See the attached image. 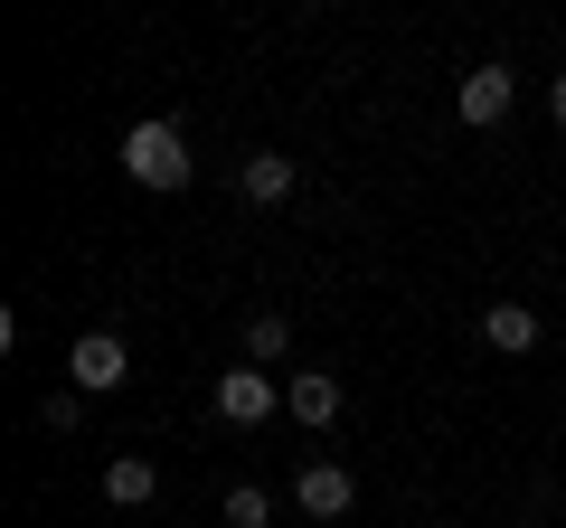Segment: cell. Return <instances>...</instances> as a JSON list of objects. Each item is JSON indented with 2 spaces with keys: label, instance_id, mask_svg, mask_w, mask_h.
I'll return each mask as SVG.
<instances>
[{
  "label": "cell",
  "instance_id": "obj_1",
  "mask_svg": "<svg viewBox=\"0 0 566 528\" xmlns=\"http://www.w3.org/2000/svg\"><path fill=\"white\" fill-rule=\"evenodd\" d=\"M123 170H133L142 189H189V180H199V161H189V133H180V123H161V114L123 133Z\"/></svg>",
  "mask_w": 566,
  "mask_h": 528
},
{
  "label": "cell",
  "instance_id": "obj_2",
  "mask_svg": "<svg viewBox=\"0 0 566 528\" xmlns=\"http://www.w3.org/2000/svg\"><path fill=\"white\" fill-rule=\"evenodd\" d=\"M208 406H218V425H264V415H283V378L255 368V359H237V368L208 378Z\"/></svg>",
  "mask_w": 566,
  "mask_h": 528
},
{
  "label": "cell",
  "instance_id": "obj_3",
  "mask_svg": "<svg viewBox=\"0 0 566 528\" xmlns=\"http://www.w3.org/2000/svg\"><path fill=\"white\" fill-rule=\"evenodd\" d=\"M66 387H76V397H114V387H133V349H123L114 330H85V340L66 349Z\"/></svg>",
  "mask_w": 566,
  "mask_h": 528
},
{
  "label": "cell",
  "instance_id": "obj_4",
  "mask_svg": "<svg viewBox=\"0 0 566 528\" xmlns=\"http://www.w3.org/2000/svg\"><path fill=\"white\" fill-rule=\"evenodd\" d=\"M510 104H520V76H510V66H463V85H453V114H463L472 133L510 123Z\"/></svg>",
  "mask_w": 566,
  "mask_h": 528
},
{
  "label": "cell",
  "instance_id": "obj_5",
  "mask_svg": "<svg viewBox=\"0 0 566 528\" xmlns=\"http://www.w3.org/2000/svg\"><path fill=\"white\" fill-rule=\"evenodd\" d=\"M340 406H349V387L331 378V368H293V378H283V415H293V425H340Z\"/></svg>",
  "mask_w": 566,
  "mask_h": 528
},
{
  "label": "cell",
  "instance_id": "obj_6",
  "mask_svg": "<svg viewBox=\"0 0 566 528\" xmlns=\"http://www.w3.org/2000/svg\"><path fill=\"white\" fill-rule=\"evenodd\" d=\"M293 509H303V519H349V509H359L349 463H303L293 472Z\"/></svg>",
  "mask_w": 566,
  "mask_h": 528
},
{
  "label": "cell",
  "instance_id": "obj_7",
  "mask_svg": "<svg viewBox=\"0 0 566 528\" xmlns=\"http://www.w3.org/2000/svg\"><path fill=\"white\" fill-rule=\"evenodd\" d=\"M237 189H245L255 208H283L293 189H303V170H293V151H245V161H237Z\"/></svg>",
  "mask_w": 566,
  "mask_h": 528
},
{
  "label": "cell",
  "instance_id": "obj_8",
  "mask_svg": "<svg viewBox=\"0 0 566 528\" xmlns=\"http://www.w3.org/2000/svg\"><path fill=\"white\" fill-rule=\"evenodd\" d=\"M482 340L501 349V359H528V349L547 340V321H538L528 303H482Z\"/></svg>",
  "mask_w": 566,
  "mask_h": 528
},
{
  "label": "cell",
  "instance_id": "obj_9",
  "mask_svg": "<svg viewBox=\"0 0 566 528\" xmlns=\"http://www.w3.org/2000/svg\"><path fill=\"white\" fill-rule=\"evenodd\" d=\"M151 490H161V463H151V453H114V463H104V500L114 509H142Z\"/></svg>",
  "mask_w": 566,
  "mask_h": 528
},
{
  "label": "cell",
  "instance_id": "obj_10",
  "mask_svg": "<svg viewBox=\"0 0 566 528\" xmlns=\"http://www.w3.org/2000/svg\"><path fill=\"white\" fill-rule=\"evenodd\" d=\"M283 349H293V311H255V321H245V359L274 368Z\"/></svg>",
  "mask_w": 566,
  "mask_h": 528
},
{
  "label": "cell",
  "instance_id": "obj_11",
  "mask_svg": "<svg viewBox=\"0 0 566 528\" xmlns=\"http://www.w3.org/2000/svg\"><path fill=\"white\" fill-rule=\"evenodd\" d=\"M218 519H227V528H274V500H264L255 482H237V490L218 500Z\"/></svg>",
  "mask_w": 566,
  "mask_h": 528
},
{
  "label": "cell",
  "instance_id": "obj_12",
  "mask_svg": "<svg viewBox=\"0 0 566 528\" xmlns=\"http://www.w3.org/2000/svg\"><path fill=\"white\" fill-rule=\"evenodd\" d=\"M39 425H48V434H76V425H85V397H76V387H57V397H39Z\"/></svg>",
  "mask_w": 566,
  "mask_h": 528
},
{
  "label": "cell",
  "instance_id": "obj_13",
  "mask_svg": "<svg viewBox=\"0 0 566 528\" xmlns=\"http://www.w3.org/2000/svg\"><path fill=\"white\" fill-rule=\"evenodd\" d=\"M547 123H566V76H557V85H547Z\"/></svg>",
  "mask_w": 566,
  "mask_h": 528
}]
</instances>
